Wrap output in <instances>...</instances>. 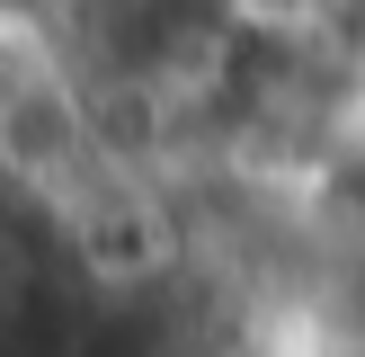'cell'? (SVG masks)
Listing matches in <instances>:
<instances>
[{"instance_id":"obj_1","label":"cell","mask_w":365,"mask_h":357,"mask_svg":"<svg viewBox=\"0 0 365 357\" xmlns=\"http://www.w3.org/2000/svg\"><path fill=\"white\" fill-rule=\"evenodd\" d=\"M214 18H223V36L267 54H348L365 0H214Z\"/></svg>"}]
</instances>
